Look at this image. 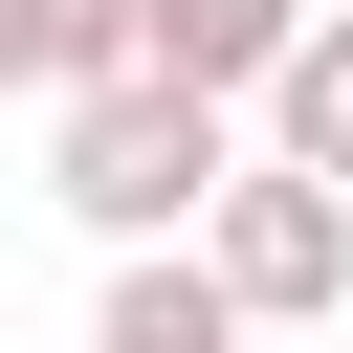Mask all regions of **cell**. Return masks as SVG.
<instances>
[{
	"label": "cell",
	"mask_w": 353,
	"mask_h": 353,
	"mask_svg": "<svg viewBox=\"0 0 353 353\" xmlns=\"http://www.w3.org/2000/svg\"><path fill=\"white\" fill-rule=\"evenodd\" d=\"M199 243H221V287H243L265 331H331V309H353V176H309V154H243Z\"/></svg>",
	"instance_id": "2"
},
{
	"label": "cell",
	"mask_w": 353,
	"mask_h": 353,
	"mask_svg": "<svg viewBox=\"0 0 353 353\" xmlns=\"http://www.w3.org/2000/svg\"><path fill=\"white\" fill-rule=\"evenodd\" d=\"M265 309L221 287V243H110V309H88V353H243Z\"/></svg>",
	"instance_id": "4"
},
{
	"label": "cell",
	"mask_w": 353,
	"mask_h": 353,
	"mask_svg": "<svg viewBox=\"0 0 353 353\" xmlns=\"http://www.w3.org/2000/svg\"><path fill=\"white\" fill-rule=\"evenodd\" d=\"M0 66L22 88H110L132 66V0H0Z\"/></svg>",
	"instance_id": "5"
},
{
	"label": "cell",
	"mask_w": 353,
	"mask_h": 353,
	"mask_svg": "<svg viewBox=\"0 0 353 353\" xmlns=\"http://www.w3.org/2000/svg\"><path fill=\"white\" fill-rule=\"evenodd\" d=\"M221 176H243V110H221V88H176V66L44 88V199H66L88 243H199Z\"/></svg>",
	"instance_id": "1"
},
{
	"label": "cell",
	"mask_w": 353,
	"mask_h": 353,
	"mask_svg": "<svg viewBox=\"0 0 353 353\" xmlns=\"http://www.w3.org/2000/svg\"><path fill=\"white\" fill-rule=\"evenodd\" d=\"M309 22H331V0H132V66H176V88H221V110H265Z\"/></svg>",
	"instance_id": "3"
},
{
	"label": "cell",
	"mask_w": 353,
	"mask_h": 353,
	"mask_svg": "<svg viewBox=\"0 0 353 353\" xmlns=\"http://www.w3.org/2000/svg\"><path fill=\"white\" fill-rule=\"evenodd\" d=\"M265 154L353 176V22H309V44H287V88H265Z\"/></svg>",
	"instance_id": "6"
}]
</instances>
